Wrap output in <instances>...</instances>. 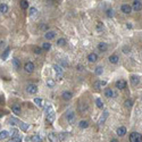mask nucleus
Segmentation results:
<instances>
[{
  "mask_svg": "<svg viewBox=\"0 0 142 142\" xmlns=\"http://www.w3.org/2000/svg\"><path fill=\"white\" fill-rule=\"evenodd\" d=\"M107 116H108V112H106L105 114H104V117L101 116L100 120H99V124H100V125H102V124L105 123V120H106V118H107Z\"/></svg>",
  "mask_w": 142,
  "mask_h": 142,
  "instance_id": "obj_33",
  "label": "nucleus"
},
{
  "mask_svg": "<svg viewBox=\"0 0 142 142\" xmlns=\"http://www.w3.org/2000/svg\"><path fill=\"white\" fill-rule=\"evenodd\" d=\"M24 69H25L26 73H32V72L34 71V64L32 63V61H27V63H25V65H24Z\"/></svg>",
  "mask_w": 142,
  "mask_h": 142,
  "instance_id": "obj_2",
  "label": "nucleus"
},
{
  "mask_svg": "<svg viewBox=\"0 0 142 142\" xmlns=\"http://www.w3.org/2000/svg\"><path fill=\"white\" fill-rule=\"evenodd\" d=\"M130 142H142V135L138 132H132L128 138Z\"/></svg>",
  "mask_w": 142,
  "mask_h": 142,
  "instance_id": "obj_1",
  "label": "nucleus"
},
{
  "mask_svg": "<svg viewBox=\"0 0 142 142\" xmlns=\"http://www.w3.org/2000/svg\"><path fill=\"white\" fill-rule=\"evenodd\" d=\"M13 65H14V68H15L16 71H18L19 68H21V64H19V60L17 58L13 59Z\"/></svg>",
  "mask_w": 142,
  "mask_h": 142,
  "instance_id": "obj_20",
  "label": "nucleus"
},
{
  "mask_svg": "<svg viewBox=\"0 0 142 142\" xmlns=\"http://www.w3.org/2000/svg\"><path fill=\"white\" fill-rule=\"evenodd\" d=\"M96 105H97L98 108H100V109L104 107V102H102V100H101L100 98H97V99H96Z\"/></svg>",
  "mask_w": 142,
  "mask_h": 142,
  "instance_id": "obj_24",
  "label": "nucleus"
},
{
  "mask_svg": "<svg viewBox=\"0 0 142 142\" xmlns=\"http://www.w3.org/2000/svg\"><path fill=\"white\" fill-rule=\"evenodd\" d=\"M116 88L120 90H123L126 88V81H124V80H118L117 82H116Z\"/></svg>",
  "mask_w": 142,
  "mask_h": 142,
  "instance_id": "obj_6",
  "label": "nucleus"
},
{
  "mask_svg": "<svg viewBox=\"0 0 142 142\" xmlns=\"http://www.w3.org/2000/svg\"><path fill=\"white\" fill-rule=\"evenodd\" d=\"M110 142H118V140H116V139H112V141Z\"/></svg>",
  "mask_w": 142,
  "mask_h": 142,
  "instance_id": "obj_47",
  "label": "nucleus"
},
{
  "mask_svg": "<svg viewBox=\"0 0 142 142\" xmlns=\"http://www.w3.org/2000/svg\"><path fill=\"white\" fill-rule=\"evenodd\" d=\"M21 7H22L23 9H26V8L29 7V2H27V0H22V1H21Z\"/></svg>",
  "mask_w": 142,
  "mask_h": 142,
  "instance_id": "obj_29",
  "label": "nucleus"
},
{
  "mask_svg": "<svg viewBox=\"0 0 142 142\" xmlns=\"http://www.w3.org/2000/svg\"><path fill=\"white\" fill-rule=\"evenodd\" d=\"M30 140L32 142H42V138L40 136V135H37V134L32 135V136L30 138Z\"/></svg>",
  "mask_w": 142,
  "mask_h": 142,
  "instance_id": "obj_19",
  "label": "nucleus"
},
{
  "mask_svg": "<svg viewBox=\"0 0 142 142\" xmlns=\"http://www.w3.org/2000/svg\"><path fill=\"white\" fill-rule=\"evenodd\" d=\"M55 117H56V115H55V112H53V110H50L49 112H47V120H48V122L52 123L53 120H55Z\"/></svg>",
  "mask_w": 142,
  "mask_h": 142,
  "instance_id": "obj_8",
  "label": "nucleus"
},
{
  "mask_svg": "<svg viewBox=\"0 0 142 142\" xmlns=\"http://www.w3.org/2000/svg\"><path fill=\"white\" fill-rule=\"evenodd\" d=\"M48 29H49L48 25H45V24H42L41 25V30H48Z\"/></svg>",
  "mask_w": 142,
  "mask_h": 142,
  "instance_id": "obj_45",
  "label": "nucleus"
},
{
  "mask_svg": "<svg viewBox=\"0 0 142 142\" xmlns=\"http://www.w3.org/2000/svg\"><path fill=\"white\" fill-rule=\"evenodd\" d=\"M58 138H59V141H64L67 138V134L66 133H58Z\"/></svg>",
  "mask_w": 142,
  "mask_h": 142,
  "instance_id": "obj_34",
  "label": "nucleus"
},
{
  "mask_svg": "<svg viewBox=\"0 0 142 142\" xmlns=\"http://www.w3.org/2000/svg\"><path fill=\"white\" fill-rule=\"evenodd\" d=\"M67 122L69 124H74L75 123V115L74 112H69L67 115Z\"/></svg>",
  "mask_w": 142,
  "mask_h": 142,
  "instance_id": "obj_15",
  "label": "nucleus"
},
{
  "mask_svg": "<svg viewBox=\"0 0 142 142\" xmlns=\"http://www.w3.org/2000/svg\"><path fill=\"white\" fill-rule=\"evenodd\" d=\"M56 37V33L53 32V31H47V33L45 34V37L47 39V40H51V39H53V37Z\"/></svg>",
  "mask_w": 142,
  "mask_h": 142,
  "instance_id": "obj_14",
  "label": "nucleus"
},
{
  "mask_svg": "<svg viewBox=\"0 0 142 142\" xmlns=\"http://www.w3.org/2000/svg\"><path fill=\"white\" fill-rule=\"evenodd\" d=\"M0 11H1V14H5V13H7L8 11V6L6 4H1L0 5Z\"/></svg>",
  "mask_w": 142,
  "mask_h": 142,
  "instance_id": "obj_22",
  "label": "nucleus"
},
{
  "mask_svg": "<svg viewBox=\"0 0 142 142\" xmlns=\"http://www.w3.org/2000/svg\"><path fill=\"white\" fill-rule=\"evenodd\" d=\"M107 49H108V45L106 43V42H100L99 45H98V50L101 51V52H105L107 51Z\"/></svg>",
  "mask_w": 142,
  "mask_h": 142,
  "instance_id": "obj_7",
  "label": "nucleus"
},
{
  "mask_svg": "<svg viewBox=\"0 0 142 142\" xmlns=\"http://www.w3.org/2000/svg\"><path fill=\"white\" fill-rule=\"evenodd\" d=\"M11 133H13V136H19L18 131H17L16 128H13V130H11Z\"/></svg>",
  "mask_w": 142,
  "mask_h": 142,
  "instance_id": "obj_42",
  "label": "nucleus"
},
{
  "mask_svg": "<svg viewBox=\"0 0 142 142\" xmlns=\"http://www.w3.org/2000/svg\"><path fill=\"white\" fill-rule=\"evenodd\" d=\"M41 52H42V48H40V47H35V48H34V53L40 55Z\"/></svg>",
  "mask_w": 142,
  "mask_h": 142,
  "instance_id": "obj_40",
  "label": "nucleus"
},
{
  "mask_svg": "<svg viewBox=\"0 0 142 142\" xmlns=\"http://www.w3.org/2000/svg\"><path fill=\"white\" fill-rule=\"evenodd\" d=\"M11 112H14L15 115H19L21 114V106H18V105H14V106H11Z\"/></svg>",
  "mask_w": 142,
  "mask_h": 142,
  "instance_id": "obj_13",
  "label": "nucleus"
},
{
  "mask_svg": "<svg viewBox=\"0 0 142 142\" xmlns=\"http://www.w3.org/2000/svg\"><path fill=\"white\" fill-rule=\"evenodd\" d=\"M97 31L98 32H102V31H104V25H102L101 23H98L97 24Z\"/></svg>",
  "mask_w": 142,
  "mask_h": 142,
  "instance_id": "obj_38",
  "label": "nucleus"
},
{
  "mask_svg": "<svg viewBox=\"0 0 142 142\" xmlns=\"http://www.w3.org/2000/svg\"><path fill=\"white\" fill-rule=\"evenodd\" d=\"M37 14V9H35L34 7H31L30 8V15L31 16H35Z\"/></svg>",
  "mask_w": 142,
  "mask_h": 142,
  "instance_id": "obj_37",
  "label": "nucleus"
},
{
  "mask_svg": "<svg viewBox=\"0 0 142 142\" xmlns=\"http://www.w3.org/2000/svg\"><path fill=\"white\" fill-rule=\"evenodd\" d=\"M131 82L133 85H138L139 82H140V77L136 76V75H132L131 76Z\"/></svg>",
  "mask_w": 142,
  "mask_h": 142,
  "instance_id": "obj_18",
  "label": "nucleus"
},
{
  "mask_svg": "<svg viewBox=\"0 0 142 142\" xmlns=\"http://www.w3.org/2000/svg\"><path fill=\"white\" fill-rule=\"evenodd\" d=\"M122 11H123L124 14H130V13L132 11V7L130 6V5L124 4L123 6H122Z\"/></svg>",
  "mask_w": 142,
  "mask_h": 142,
  "instance_id": "obj_11",
  "label": "nucleus"
},
{
  "mask_svg": "<svg viewBox=\"0 0 142 142\" xmlns=\"http://www.w3.org/2000/svg\"><path fill=\"white\" fill-rule=\"evenodd\" d=\"M72 97H73V93H72L71 91H65L61 94V98H63L64 100H71Z\"/></svg>",
  "mask_w": 142,
  "mask_h": 142,
  "instance_id": "obj_10",
  "label": "nucleus"
},
{
  "mask_svg": "<svg viewBox=\"0 0 142 142\" xmlns=\"http://www.w3.org/2000/svg\"><path fill=\"white\" fill-rule=\"evenodd\" d=\"M116 133H117L118 136H124V135L126 134V127L125 126L118 127V128H117V131H116Z\"/></svg>",
  "mask_w": 142,
  "mask_h": 142,
  "instance_id": "obj_9",
  "label": "nucleus"
},
{
  "mask_svg": "<svg viewBox=\"0 0 142 142\" xmlns=\"http://www.w3.org/2000/svg\"><path fill=\"white\" fill-rule=\"evenodd\" d=\"M88 60H89L90 63H94V61H97L98 60L97 53H94V52L89 53V55H88Z\"/></svg>",
  "mask_w": 142,
  "mask_h": 142,
  "instance_id": "obj_12",
  "label": "nucleus"
},
{
  "mask_svg": "<svg viewBox=\"0 0 142 142\" xmlns=\"http://www.w3.org/2000/svg\"><path fill=\"white\" fill-rule=\"evenodd\" d=\"M57 45H66V40H65V39H63V37H61V39H58V40H57Z\"/></svg>",
  "mask_w": 142,
  "mask_h": 142,
  "instance_id": "obj_36",
  "label": "nucleus"
},
{
  "mask_svg": "<svg viewBox=\"0 0 142 142\" xmlns=\"http://www.w3.org/2000/svg\"><path fill=\"white\" fill-rule=\"evenodd\" d=\"M106 81H96V82L93 83V86L96 88V89H99V88H101V86L106 85Z\"/></svg>",
  "mask_w": 142,
  "mask_h": 142,
  "instance_id": "obj_17",
  "label": "nucleus"
},
{
  "mask_svg": "<svg viewBox=\"0 0 142 142\" xmlns=\"http://www.w3.org/2000/svg\"><path fill=\"white\" fill-rule=\"evenodd\" d=\"M132 6H133V9H134L135 11H140L142 9V2L140 0H134Z\"/></svg>",
  "mask_w": 142,
  "mask_h": 142,
  "instance_id": "obj_3",
  "label": "nucleus"
},
{
  "mask_svg": "<svg viewBox=\"0 0 142 142\" xmlns=\"http://www.w3.org/2000/svg\"><path fill=\"white\" fill-rule=\"evenodd\" d=\"M48 140L50 142H60L59 138H58V134H56V133H49L48 134Z\"/></svg>",
  "mask_w": 142,
  "mask_h": 142,
  "instance_id": "obj_5",
  "label": "nucleus"
},
{
  "mask_svg": "<svg viewBox=\"0 0 142 142\" xmlns=\"http://www.w3.org/2000/svg\"><path fill=\"white\" fill-rule=\"evenodd\" d=\"M9 122H10L11 125H16V124H19V122L16 120V118H10V120H9Z\"/></svg>",
  "mask_w": 142,
  "mask_h": 142,
  "instance_id": "obj_41",
  "label": "nucleus"
},
{
  "mask_svg": "<svg viewBox=\"0 0 142 142\" xmlns=\"http://www.w3.org/2000/svg\"><path fill=\"white\" fill-rule=\"evenodd\" d=\"M9 50H10V49H9V48H7V49H6V50H5V51H4V55L1 56V59H2V60H6V58H7V56H8V55H9Z\"/></svg>",
  "mask_w": 142,
  "mask_h": 142,
  "instance_id": "obj_32",
  "label": "nucleus"
},
{
  "mask_svg": "<svg viewBox=\"0 0 142 142\" xmlns=\"http://www.w3.org/2000/svg\"><path fill=\"white\" fill-rule=\"evenodd\" d=\"M79 126L81 127V128H86V127L89 126V123H88L86 120H81L79 124Z\"/></svg>",
  "mask_w": 142,
  "mask_h": 142,
  "instance_id": "obj_27",
  "label": "nucleus"
},
{
  "mask_svg": "<svg viewBox=\"0 0 142 142\" xmlns=\"http://www.w3.org/2000/svg\"><path fill=\"white\" fill-rule=\"evenodd\" d=\"M102 72H104V68L101 67V66H98V67H96L94 73H96L97 75H101V74H102Z\"/></svg>",
  "mask_w": 142,
  "mask_h": 142,
  "instance_id": "obj_30",
  "label": "nucleus"
},
{
  "mask_svg": "<svg viewBox=\"0 0 142 142\" xmlns=\"http://www.w3.org/2000/svg\"><path fill=\"white\" fill-rule=\"evenodd\" d=\"M50 48H51V43H50V42H45V43L42 45V49H43V50H49Z\"/></svg>",
  "mask_w": 142,
  "mask_h": 142,
  "instance_id": "obj_28",
  "label": "nucleus"
},
{
  "mask_svg": "<svg viewBox=\"0 0 142 142\" xmlns=\"http://www.w3.org/2000/svg\"><path fill=\"white\" fill-rule=\"evenodd\" d=\"M127 27H128V29H131V27H132V25H131V23H128V24H127Z\"/></svg>",
  "mask_w": 142,
  "mask_h": 142,
  "instance_id": "obj_48",
  "label": "nucleus"
},
{
  "mask_svg": "<svg viewBox=\"0 0 142 142\" xmlns=\"http://www.w3.org/2000/svg\"><path fill=\"white\" fill-rule=\"evenodd\" d=\"M124 105H125V107H127V108H130L132 106V100H130V99H127V100H125V102H124Z\"/></svg>",
  "mask_w": 142,
  "mask_h": 142,
  "instance_id": "obj_39",
  "label": "nucleus"
},
{
  "mask_svg": "<svg viewBox=\"0 0 142 142\" xmlns=\"http://www.w3.org/2000/svg\"><path fill=\"white\" fill-rule=\"evenodd\" d=\"M53 68H55V71H56L57 74H63L64 73L63 68L60 67V66H58V65H53Z\"/></svg>",
  "mask_w": 142,
  "mask_h": 142,
  "instance_id": "obj_25",
  "label": "nucleus"
},
{
  "mask_svg": "<svg viewBox=\"0 0 142 142\" xmlns=\"http://www.w3.org/2000/svg\"><path fill=\"white\" fill-rule=\"evenodd\" d=\"M47 84H48V86H50V88H52V86L55 85V82H53L52 80H48V82H47Z\"/></svg>",
  "mask_w": 142,
  "mask_h": 142,
  "instance_id": "obj_43",
  "label": "nucleus"
},
{
  "mask_svg": "<svg viewBox=\"0 0 142 142\" xmlns=\"http://www.w3.org/2000/svg\"><path fill=\"white\" fill-rule=\"evenodd\" d=\"M9 142H22V138L21 136H13L9 140Z\"/></svg>",
  "mask_w": 142,
  "mask_h": 142,
  "instance_id": "obj_31",
  "label": "nucleus"
},
{
  "mask_svg": "<svg viewBox=\"0 0 142 142\" xmlns=\"http://www.w3.org/2000/svg\"><path fill=\"white\" fill-rule=\"evenodd\" d=\"M19 127H21V130L22 131H27V128H29V124L26 123H23V122H19Z\"/></svg>",
  "mask_w": 142,
  "mask_h": 142,
  "instance_id": "obj_23",
  "label": "nucleus"
},
{
  "mask_svg": "<svg viewBox=\"0 0 142 142\" xmlns=\"http://www.w3.org/2000/svg\"><path fill=\"white\" fill-rule=\"evenodd\" d=\"M118 60H120V57L117 56V55H112V56H109V61L112 64H117Z\"/></svg>",
  "mask_w": 142,
  "mask_h": 142,
  "instance_id": "obj_16",
  "label": "nucleus"
},
{
  "mask_svg": "<svg viewBox=\"0 0 142 142\" xmlns=\"http://www.w3.org/2000/svg\"><path fill=\"white\" fill-rule=\"evenodd\" d=\"M8 136V132L7 131H1L0 132V140H1V141H2V140H5V139L7 138Z\"/></svg>",
  "mask_w": 142,
  "mask_h": 142,
  "instance_id": "obj_26",
  "label": "nucleus"
},
{
  "mask_svg": "<svg viewBox=\"0 0 142 142\" xmlns=\"http://www.w3.org/2000/svg\"><path fill=\"white\" fill-rule=\"evenodd\" d=\"M105 96L107 98H112V96H114V91H112V89H106L105 90Z\"/></svg>",
  "mask_w": 142,
  "mask_h": 142,
  "instance_id": "obj_21",
  "label": "nucleus"
},
{
  "mask_svg": "<svg viewBox=\"0 0 142 142\" xmlns=\"http://www.w3.org/2000/svg\"><path fill=\"white\" fill-rule=\"evenodd\" d=\"M106 14H107V16H108V17H112V9H108V10L106 11Z\"/></svg>",
  "mask_w": 142,
  "mask_h": 142,
  "instance_id": "obj_44",
  "label": "nucleus"
},
{
  "mask_svg": "<svg viewBox=\"0 0 142 142\" xmlns=\"http://www.w3.org/2000/svg\"><path fill=\"white\" fill-rule=\"evenodd\" d=\"M123 50H124V52H125V53H127V52H128V48H127V47H124V48H123Z\"/></svg>",
  "mask_w": 142,
  "mask_h": 142,
  "instance_id": "obj_46",
  "label": "nucleus"
},
{
  "mask_svg": "<svg viewBox=\"0 0 142 142\" xmlns=\"http://www.w3.org/2000/svg\"><path fill=\"white\" fill-rule=\"evenodd\" d=\"M26 91L29 92V93H31V94L37 93V86L35 85V84H30V85H27Z\"/></svg>",
  "mask_w": 142,
  "mask_h": 142,
  "instance_id": "obj_4",
  "label": "nucleus"
},
{
  "mask_svg": "<svg viewBox=\"0 0 142 142\" xmlns=\"http://www.w3.org/2000/svg\"><path fill=\"white\" fill-rule=\"evenodd\" d=\"M34 104L37 105L39 107H42V100L40 98H35V99H34Z\"/></svg>",
  "mask_w": 142,
  "mask_h": 142,
  "instance_id": "obj_35",
  "label": "nucleus"
}]
</instances>
